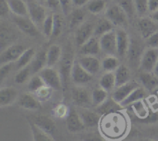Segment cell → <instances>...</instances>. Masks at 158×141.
Masks as SVG:
<instances>
[{
  "label": "cell",
  "instance_id": "f35d334b",
  "mask_svg": "<svg viewBox=\"0 0 158 141\" xmlns=\"http://www.w3.org/2000/svg\"><path fill=\"white\" fill-rule=\"evenodd\" d=\"M106 0H92L87 5V9L93 14L100 13L106 8Z\"/></svg>",
  "mask_w": 158,
  "mask_h": 141
},
{
  "label": "cell",
  "instance_id": "7bdbcfd3",
  "mask_svg": "<svg viewBox=\"0 0 158 141\" xmlns=\"http://www.w3.org/2000/svg\"><path fill=\"white\" fill-rule=\"evenodd\" d=\"M69 111H70V109H69L67 105H66L65 104L60 103L54 107L52 112H53L55 117L58 118V119H64V118L67 117Z\"/></svg>",
  "mask_w": 158,
  "mask_h": 141
},
{
  "label": "cell",
  "instance_id": "ee69618b",
  "mask_svg": "<svg viewBox=\"0 0 158 141\" xmlns=\"http://www.w3.org/2000/svg\"><path fill=\"white\" fill-rule=\"evenodd\" d=\"M31 74L30 66H27L22 68L18 71L15 76V82L17 84H23L27 81L29 74Z\"/></svg>",
  "mask_w": 158,
  "mask_h": 141
},
{
  "label": "cell",
  "instance_id": "f546056e",
  "mask_svg": "<svg viewBox=\"0 0 158 141\" xmlns=\"http://www.w3.org/2000/svg\"><path fill=\"white\" fill-rule=\"evenodd\" d=\"M35 55V50H34L33 48H27V49L22 54V55L20 56L19 58L15 61V69L20 70L22 69V68H26V67L29 66V64H30L31 62H32V60H33Z\"/></svg>",
  "mask_w": 158,
  "mask_h": 141
},
{
  "label": "cell",
  "instance_id": "7402d4cb",
  "mask_svg": "<svg viewBox=\"0 0 158 141\" xmlns=\"http://www.w3.org/2000/svg\"><path fill=\"white\" fill-rule=\"evenodd\" d=\"M18 99V91L12 87H5L0 89V106H8Z\"/></svg>",
  "mask_w": 158,
  "mask_h": 141
},
{
  "label": "cell",
  "instance_id": "ffe728a7",
  "mask_svg": "<svg viewBox=\"0 0 158 141\" xmlns=\"http://www.w3.org/2000/svg\"><path fill=\"white\" fill-rule=\"evenodd\" d=\"M101 51L100 40L93 36L89 40L80 46V53L83 56H96Z\"/></svg>",
  "mask_w": 158,
  "mask_h": 141
},
{
  "label": "cell",
  "instance_id": "94428289",
  "mask_svg": "<svg viewBox=\"0 0 158 141\" xmlns=\"http://www.w3.org/2000/svg\"><path fill=\"white\" fill-rule=\"evenodd\" d=\"M141 141H154V140H151V139H145V140H141Z\"/></svg>",
  "mask_w": 158,
  "mask_h": 141
},
{
  "label": "cell",
  "instance_id": "30bf717a",
  "mask_svg": "<svg viewBox=\"0 0 158 141\" xmlns=\"http://www.w3.org/2000/svg\"><path fill=\"white\" fill-rule=\"evenodd\" d=\"M71 79L78 85H83L92 81L93 74L84 69L79 62L74 61L71 71Z\"/></svg>",
  "mask_w": 158,
  "mask_h": 141
},
{
  "label": "cell",
  "instance_id": "680465c9",
  "mask_svg": "<svg viewBox=\"0 0 158 141\" xmlns=\"http://www.w3.org/2000/svg\"><path fill=\"white\" fill-rule=\"evenodd\" d=\"M153 72L154 73V74H155L157 77H158V60H157V64H156V66H155V68H154V71H153Z\"/></svg>",
  "mask_w": 158,
  "mask_h": 141
},
{
  "label": "cell",
  "instance_id": "2e32d148",
  "mask_svg": "<svg viewBox=\"0 0 158 141\" xmlns=\"http://www.w3.org/2000/svg\"><path fill=\"white\" fill-rule=\"evenodd\" d=\"M138 28L143 38L148 39L152 34L158 31V26L152 18L142 17L138 21Z\"/></svg>",
  "mask_w": 158,
  "mask_h": 141
},
{
  "label": "cell",
  "instance_id": "cb8c5ba5",
  "mask_svg": "<svg viewBox=\"0 0 158 141\" xmlns=\"http://www.w3.org/2000/svg\"><path fill=\"white\" fill-rule=\"evenodd\" d=\"M122 108L123 107L121 106V105L116 102L112 98V99H107L103 104L97 107V112L105 116V115L117 112Z\"/></svg>",
  "mask_w": 158,
  "mask_h": 141
},
{
  "label": "cell",
  "instance_id": "f6af8a7d",
  "mask_svg": "<svg viewBox=\"0 0 158 141\" xmlns=\"http://www.w3.org/2000/svg\"><path fill=\"white\" fill-rule=\"evenodd\" d=\"M52 90L53 89L52 88H50L48 85H45L44 86H43L38 91H36L34 93L35 94V96H36L39 100L46 101L50 98L51 95L52 93Z\"/></svg>",
  "mask_w": 158,
  "mask_h": 141
},
{
  "label": "cell",
  "instance_id": "8992f818",
  "mask_svg": "<svg viewBox=\"0 0 158 141\" xmlns=\"http://www.w3.org/2000/svg\"><path fill=\"white\" fill-rule=\"evenodd\" d=\"M100 43L101 51L106 55L115 56L117 54V33L114 29L101 36Z\"/></svg>",
  "mask_w": 158,
  "mask_h": 141
},
{
  "label": "cell",
  "instance_id": "7c38bea8",
  "mask_svg": "<svg viewBox=\"0 0 158 141\" xmlns=\"http://www.w3.org/2000/svg\"><path fill=\"white\" fill-rule=\"evenodd\" d=\"M29 120L32 121L35 125L42 130L45 131L46 133L52 135L56 130V126L55 122L48 117L47 116L44 115H37V116H31V119Z\"/></svg>",
  "mask_w": 158,
  "mask_h": 141
},
{
  "label": "cell",
  "instance_id": "7a4b0ae2",
  "mask_svg": "<svg viewBox=\"0 0 158 141\" xmlns=\"http://www.w3.org/2000/svg\"><path fill=\"white\" fill-rule=\"evenodd\" d=\"M71 95L73 102L77 106L83 108H88L93 106L92 93L89 92L84 87H74L71 91Z\"/></svg>",
  "mask_w": 158,
  "mask_h": 141
},
{
  "label": "cell",
  "instance_id": "db71d44e",
  "mask_svg": "<svg viewBox=\"0 0 158 141\" xmlns=\"http://www.w3.org/2000/svg\"><path fill=\"white\" fill-rule=\"evenodd\" d=\"M148 10L151 12L158 10V0H148Z\"/></svg>",
  "mask_w": 158,
  "mask_h": 141
},
{
  "label": "cell",
  "instance_id": "f5cc1de1",
  "mask_svg": "<svg viewBox=\"0 0 158 141\" xmlns=\"http://www.w3.org/2000/svg\"><path fill=\"white\" fill-rule=\"evenodd\" d=\"M83 141H105L103 138L95 133H89L83 136Z\"/></svg>",
  "mask_w": 158,
  "mask_h": 141
},
{
  "label": "cell",
  "instance_id": "9c48e42d",
  "mask_svg": "<svg viewBox=\"0 0 158 141\" xmlns=\"http://www.w3.org/2000/svg\"><path fill=\"white\" fill-rule=\"evenodd\" d=\"M106 18L112 22L115 26H120L126 23L127 15L120 5H114L106 9Z\"/></svg>",
  "mask_w": 158,
  "mask_h": 141
},
{
  "label": "cell",
  "instance_id": "d6986e66",
  "mask_svg": "<svg viewBox=\"0 0 158 141\" xmlns=\"http://www.w3.org/2000/svg\"><path fill=\"white\" fill-rule=\"evenodd\" d=\"M80 116L83 120L85 127L87 128H94L99 126L100 122V116L97 112L91 111V110L84 108L80 112Z\"/></svg>",
  "mask_w": 158,
  "mask_h": 141
},
{
  "label": "cell",
  "instance_id": "603a6c76",
  "mask_svg": "<svg viewBox=\"0 0 158 141\" xmlns=\"http://www.w3.org/2000/svg\"><path fill=\"white\" fill-rule=\"evenodd\" d=\"M18 105L26 109L34 110L40 108L39 99L29 93H24L19 97Z\"/></svg>",
  "mask_w": 158,
  "mask_h": 141
},
{
  "label": "cell",
  "instance_id": "ba28073f",
  "mask_svg": "<svg viewBox=\"0 0 158 141\" xmlns=\"http://www.w3.org/2000/svg\"><path fill=\"white\" fill-rule=\"evenodd\" d=\"M13 22L22 32L27 35L35 37L40 33L36 25L30 18H28L27 16L15 15L13 17Z\"/></svg>",
  "mask_w": 158,
  "mask_h": 141
},
{
  "label": "cell",
  "instance_id": "44dd1931",
  "mask_svg": "<svg viewBox=\"0 0 158 141\" xmlns=\"http://www.w3.org/2000/svg\"><path fill=\"white\" fill-rule=\"evenodd\" d=\"M143 47L138 41L134 40H131L129 50H128V57L129 62L132 64H139L140 66V60L143 53Z\"/></svg>",
  "mask_w": 158,
  "mask_h": 141
},
{
  "label": "cell",
  "instance_id": "91938a15",
  "mask_svg": "<svg viewBox=\"0 0 158 141\" xmlns=\"http://www.w3.org/2000/svg\"><path fill=\"white\" fill-rule=\"evenodd\" d=\"M38 1L41 2H46V0H38Z\"/></svg>",
  "mask_w": 158,
  "mask_h": 141
},
{
  "label": "cell",
  "instance_id": "3957f363",
  "mask_svg": "<svg viewBox=\"0 0 158 141\" xmlns=\"http://www.w3.org/2000/svg\"><path fill=\"white\" fill-rule=\"evenodd\" d=\"M39 74L43 79L45 84L53 90H60L63 87L60 72L52 67H46L39 73Z\"/></svg>",
  "mask_w": 158,
  "mask_h": 141
},
{
  "label": "cell",
  "instance_id": "1f68e13d",
  "mask_svg": "<svg viewBox=\"0 0 158 141\" xmlns=\"http://www.w3.org/2000/svg\"><path fill=\"white\" fill-rule=\"evenodd\" d=\"M116 87L127 83L131 81V71L125 65H120L115 71Z\"/></svg>",
  "mask_w": 158,
  "mask_h": 141
},
{
  "label": "cell",
  "instance_id": "f907efd6",
  "mask_svg": "<svg viewBox=\"0 0 158 141\" xmlns=\"http://www.w3.org/2000/svg\"><path fill=\"white\" fill-rule=\"evenodd\" d=\"M59 1H60V6L62 11L64 15H67L70 10V4L72 2V0H59Z\"/></svg>",
  "mask_w": 158,
  "mask_h": 141
},
{
  "label": "cell",
  "instance_id": "6da1fadb",
  "mask_svg": "<svg viewBox=\"0 0 158 141\" xmlns=\"http://www.w3.org/2000/svg\"><path fill=\"white\" fill-rule=\"evenodd\" d=\"M111 113V114L105 115L104 120L100 119V124L101 126L102 131L103 132L104 135L107 136L108 137L118 138L124 133L125 128H126V123H125L124 119L120 117L117 113Z\"/></svg>",
  "mask_w": 158,
  "mask_h": 141
},
{
  "label": "cell",
  "instance_id": "6f0895ef",
  "mask_svg": "<svg viewBox=\"0 0 158 141\" xmlns=\"http://www.w3.org/2000/svg\"><path fill=\"white\" fill-rule=\"evenodd\" d=\"M152 13L153 14H152V16H151V18H152L154 21L158 22V10L155 11L154 12H152Z\"/></svg>",
  "mask_w": 158,
  "mask_h": 141
},
{
  "label": "cell",
  "instance_id": "bcb514c9",
  "mask_svg": "<svg viewBox=\"0 0 158 141\" xmlns=\"http://www.w3.org/2000/svg\"><path fill=\"white\" fill-rule=\"evenodd\" d=\"M120 6L124 10L127 16L132 17L134 15L136 11V7L134 2H133V0H121Z\"/></svg>",
  "mask_w": 158,
  "mask_h": 141
},
{
  "label": "cell",
  "instance_id": "d590c367",
  "mask_svg": "<svg viewBox=\"0 0 158 141\" xmlns=\"http://www.w3.org/2000/svg\"><path fill=\"white\" fill-rule=\"evenodd\" d=\"M85 19V12L83 9H76L75 10L71 12L70 18H69V28L75 29L83 23V20Z\"/></svg>",
  "mask_w": 158,
  "mask_h": 141
},
{
  "label": "cell",
  "instance_id": "f1b7e54d",
  "mask_svg": "<svg viewBox=\"0 0 158 141\" xmlns=\"http://www.w3.org/2000/svg\"><path fill=\"white\" fill-rule=\"evenodd\" d=\"M62 55L61 47L57 44H52L46 51L47 64L46 67H52L58 63Z\"/></svg>",
  "mask_w": 158,
  "mask_h": 141
},
{
  "label": "cell",
  "instance_id": "52a82bcc",
  "mask_svg": "<svg viewBox=\"0 0 158 141\" xmlns=\"http://www.w3.org/2000/svg\"><path fill=\"white\" fill-rule=\"evenodd\" d=\"M27 48L22 44H12L6 47L0 55V62L2 64L15 62L19 58Z\"/></svg>",
  "mask_w": 158,
  "mask_h": 141
},
{
  "label": "cell",
  "instance_id": "4dcf8cb0",
  "mask_svg": "<svg viewBox=\"0 0 158 141\" xmlns=\"http://www.w3.org/2000/svg\"><path fill=\"white\" fill-rule=\"evenodd\" d=\"M146 96V91H145L144 88H141V87H138L137 88H136L134 91H133L123 102L120 103L121 106L123 107H127L131 105V104L134 103L136 102H138V101L143 100L144 99V97Z\"/></svg>",
  "mask_w": 158,
  "mask_h": 141
},
{
  "label": "cell",
  "instance_id": "277c9868",
  "mask_svg": "<svg viewBox=\"0 0 158 141\" xmlns=\"http://www.w3.org/2000/svg\"><path fill=\"white\" fill-rule=\"evenodd\" d=\"M29 9V16L36 26H43L46 16V9L37 0H26Z\"/></svg>",
  "mask_w": 158,
  "mask_h": 141
},
{
  "label": "cell",
  "instance_id": "8fae6325",
  "mask_svg": "<svg viewBox=\"0 0 158 141\" xmlns=\"http://www.w3.org/2000/svg\"><path fill=\"white\" fill-rule=\"evenodd\" d=\"M73 56L70 53H66L63 56L60 65V74L62 79L63 87H66L68 84L69 77H71V71L73 64Z\"/></svg>",
  "mask_w": 158,
  "mask_h": 141
},
{
  "label": "cell",
  "instance_id": "4316f807",
  "mask_svg": "<svg viewBox=\"0 0 158 141\" xmlns=\"http://www.w3.org/2000/svg\"><path fill=\"white\" fill-rule=\"evenodd\" d=\"M47 64V57H46V51H40L36 54L32 60L30 64L31 72L40 73Z\"/></svg>",
  "mask_w": 158,
  "mask_h": 141
},
{
  "label": "cell",
  "instance_id": "83f0119b",
  "mask_svg": "<svg viewBox=\"0 0 158 141\" xmlns=\"http://www.w3.org/2000/svg\"><path fill=\"white\" fill-rule=\"evenodd\" d=\"M140 81L143 88L148 91H152L158 87V77L152 72H143L140 75Z\"/></svg>",
  "mask_w": 158,
  "mask_h": 141
},
{
  "label": "cell",
  "instance_id": "c3c4849f",
  "mask_svg": "<svg viewBox=\"0 0 158 141\" xmlns=\"http://www.w3.org/2000/svg\"><path fill=\"white\" fill-rule=\"evenodd\" d=\"M13 62L4 64L2 65L1 68H0V81L1 82H2L6 78V76L9 74V72L12 71V68H13Z\"/></svg>",
  "mask_w": 158,
  "mask_h": 141
},
{
  "label": "cell",
  "instance_id": "e0dca14e",
  "mask_svg": "<svg viewBox=\"0 0 158 141\" xmlns=\"http://www.w3.org/2000/svg\"><path fill=\"white\" fill-rule=\"evenodd\" d=\"M78 62L86 71L93 75L97 74L102 67L101 62L97 57H96V56H83L80 57Z\"/></svg>",
  "mask_w": 158,
  "mask_h": 141
},
{
  "label": "cell",
  "instance_id": "9f6ffc18",
  "mask_svg": "<svg viewBox=\"0 0 158 141\" xmlns=\"http://www.w3.org/2000/svg\"><path fill=\"white\" fill-rule=\"evenodd\" d=\"M89 0H72V3L76 7L80 8L89 2Z\"/></svg>",
  "mask_w": 158,
  "mask_h": 141
},
{
  "label": "cell",
  "instance_id": "8d00e7d4",
  "mask_svg": "<svg viewBox=\"0 0 158 141\" xmlns=\"http://www.w3.org/2000/svg\"><path fill=\"white\" fill-rule=\"evenodd\" d=\"M102 68L106 72H114L120 66L118 58L114 55H107L101 62Z\"/></svg>",
  "mask_w": 158,
  "mask_h": 141
},
{
  "label": "cell",
  "instance_id": "60d3db41",
  "mask_svg": "<svg viewBox=\"0 0 158 141\" xmlns=\"http://www.w3.org/2000/svg\"><path fill=\"white\" fill-rule=\"evenodd\" d=\"M43 33L46 37H51L53 30V13L47 15L43 24Z\"/></svg>",
  "mask_w": 158,
  "mask_h": 141
},
{
  "label": "cell",
  "instance_id": "11a10c76",
  "mask_svg": "<svg viewBox=\"0 0 158 141\" xmlns=\"http://www.w3.org/2000/svg\"><path fill=\"white\" fill-rule=\"evenodd\" d=\"M46 3L49 8L53 9H57L59 6H60L59 0H46Z\"/></svg>",
  "mask_w": 158,
  "mask_h": 141
},
{
  "label": "cell",
  "instance_id": "5b68a950",
  "mask_svg": "<svg viewBox=\"0 0 158 141\" xmlns=\"http://www.w3.org/2000/svg\"><path fill=\"white\" fill-rule=\"evenodd\" d=\"M158 60V48L144 50L140 63V68L144 72H153Z\"/></svg>",
  "mask_w": 158,
  "mask_h": 141
},
{
  "label": "cell",
  "instance_id": "5bb4252c",
  "mask_svg": "<svg viewBox=\"0 0 158 141\" xmlns=\"http://www.w3.org/2000/svg\"><path fill=\"white\" fill-rule=\"evenodd\" d=\"M140 87L139 84L134 81H130L127 83L117 87V89L114 92L113 99L118 103H121L133 91Z\"/></svg>",
  "mask_w": 158,
  "mask_h": 141
},
{
  "label": "cell",
  "instance_id": "e575fe53",
  "mask_svg": "<svg viewBox=\"0 0 158 141\" xmlns=\"http://www.w3.org/2000/svg\"><path fill=\"white\" fill-rule=\"evenodd\" d=\"M100 85L106 91H112L116 87V77L114 72H106L101 77Z\"/></svg>",
  "mask_w": 158,
  "mask_h": 141
},
{
  "label": "cell",
  "instance_id": "4fadbf2b",
  "mask_svg": "<svg viewBox=\"0 0 158 141\" xmlns=\"http://www.w3.org/2000/svg\"><path fill=\"white\" fill-rule=\"evenodd\" d=\"M95 26L89 22H86L80 25L76 32V42L78 46H81L89 40L94 34Z\"/></svg>",
  "mask_w": 158,
  "mask_h": 141
},
{
  "label": "cell",
  "instance_id": "484cf974",
  "mask_svg": "<svg viewBox=\"0 0 158 141\" xmlns=\"http://www.w3.org/2000/svg\"><path fill=\"white\" fill-rule=\"evenodd\" d=\"M129 106H131V109L134 112L136 118H137L140 122H145L147 118L149 116L151 112L149 111L148 107H147L144 102L140 100L131 104Z\"/></svg>",
  "mask_w": 158,
  "mask_h": 141
},
{
  "label": "cell",
  "instance_id": "836d02e7",
  "mask_svg": "<svg viewBox=\"0 0 158 141\" xmlns=\"http://www.w3.org/2000/svg\"><path fill=\"white\" fill-rule=\"evenodd\" d=\"M33 141H55L50 134L39 128L31 120H29Z\"/></svg>",
  "mask_w": 158,
  "mask_h": 141
},
{
  "label": "cell",
  "instance_id": "681fc988",
  "mask_svg": "<svg viewBox=\"0 0 158 141\" xmlns=\"http://www.w3.org/2000/svg\"><path fill=\"white\" fill-rule=\"evenodd\" d=\"M147 43L149 47L158 48V31L147 39Z\"/></svg>",
  "mask_w": 158,
  "mask_h": 141
},
{
  "label": "cell",
  "instance_id": "b9f144b4",
  "mask_svg": "<svg viewBox=\"0 0 158 141\" xmlns=\"http://www.w3.org/2000/svg\"><path fill=\"white\" fill-rule=\"evenodd\" d=\"M63 18L58 13H53V30L52 37H57L63 30Z\"/></svg>",
  "mask_w": 158,
  "mask_h": 141
},
{
  "label": "cell",
  "instance_id": "816d5d0a",
  "mask_svg": "<svg viewBox=\"0 0 158 141\" xmlns=\"http://www.w3.org/2000/svg\"><path fill=\"white\" fill-rule=\"evenodd\" d=\"M9 11L10 9L8 4V0H0V15L2 17L6 16Z\"/></svg>",
  "mask_w": 158,
  "mask_h": 141
},
{
  "label": "cell",
  "instance_id": "ab89813d",
  "mask_svg": "<svg viewBox=\"0 0 158 141\" xmlns=\"http://www.w3.org/2000/svg\"><path fill=\"white\" fill-rule=\"evenodd\" d=\"M46 85L43 81V79L42 78L41 76L39 74V75H35L30 79L29 84H28V88L30 91L32 92H35L36 91H38L40 88H41L42 87Z\"/></svg>",
  "mask_w": 158,
  "mask_h": 141
},
{
  "label": "cell",
  "instance_id": "7dc6e473",
  "mask_svg": "<svg viewBox=\"0 0 158 141\" xmlns=\"http://www.w3.org/2000/svg\"><path fill=\"white\" fill-rule=\"evenodd\" d=\"M136 12L140 15H143L148 10V0H134Z\"/></svg>",
  "mask_w": 158,
  "mask_h": 141
},
{
  "label": "cell",
  "instance_id": "d6a6232c",
  "mask_svg": "<svg viewBox=\"0 0 158 141\" xmlns=\"http://www.w3.org/2000/svg\"><path fill=\"white\" fill-rule=\"evenodd\" d=\"M115 25L110 21L107 18H103L99 20L94 27V35L101 37L103 34L114 30Z\"/></svg>",
  "mask_w": 158,
  "mask_h": 141
},
{
  "label": "cell",
  "instance_id": "9a60e30c",
  "mask_svg": "<svg viewBox=\"0 0 158 141\" xmlns=\"http://www.w3.org/2000/svg\"><path fill=\"white\" fill-rule=\"evenodd\" d=\"M66 126L67 130L70 133H78L86 128L83 124V120L75 109H70L69 115L66 117Z\"/></svg>",
  "mask_w": 158,
  "mask_h": 141
},
{
  "label": "cell",
  "instance_id": "d4e9b609",
  "mask_svg": "<svg viewBox=\"0 0 158 141\" xmlns=\"http://www.w3.org/2000/svg\"><path fill=\"white\" fill-rule=\"evenodd\" d=\"M9 9L12 13L18 16L29 15V9L26 2L23 0H8Z\"/></svg>",
  "mask_w": 158,
  "mask_h": 141
},
{
  "label": "cell",
  "instance_id": "ac0fdd59",
  "mask_svg": "<svg viewBox=\"0 0 158 141\" xmlns=\"http://www.w3.org/2000/svg\"><path fill=\"white\" fill-rule=\"evenodd\" d=\"M116 33H117V54L120 57H124L128 53L131 40L129 39L127 33L124 29H118L116 30Z\"/></svg>",
  "mask_w": 158,
  "mask_h": 141
},
{
  "label": "cell",
  "instance_id": "74e56055",
  "mask_svg": "<svg viewBox=\"0 0 158 141\" xmlns=\"http://www.w3.org/2000/svg\"><path fill=\"white\" fill-rule=\"evenodd\" d=\"M107 92L106 90L102 88H96L92 92L93 106L98 107L107 99Z\"/></svg>",
  "mask_w": 158,
  "mask_h": 141
}]
</instances>
